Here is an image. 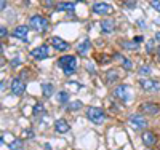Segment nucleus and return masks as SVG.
Segmentation results:
<instances>
[{
  "label": "nucleus",
  "instance_id": "f257e3e1",
  "mask_svg": "<svg viewBox=\"0 0 160 150\" xmlns=\"http://www.w3.org/2000/svg\"><path fill=\"white\" fill-rule=\"evenodd\" d=\"M114 96L117 99H120L123 104H130L133 101V90L128 85H118L114 90Z\"/></svg>",
  "mask_w": 160,
  "mask_h": 150
},
{
  "label": "nucleus",
  "instance_id": "f03ea898",
  "mask_svg": "<svg viewBox=\"0 0 160 150\" xmlns=\"http://www.w3.org/2000/svg\"><path fill=\"white\" fill-rule=\"evenodd\" d=\"M59 67L64 70L66 75H71L75 72V67H77V59L75 56H71V54H68V56H62L59 61H58Z\"/></svg>",
  "mask_w": 160,
  "mask_h": 150
},
{
  "label": "nucleus",
  "instance_id": "7ed1b4c3",
  "mask_svg": "<svg viewBox=\"0 0 160 150\" xmlns=\"http://www.w3.org/2000/svg\"><path fill=\"white\" fill-rule=\"evenodd\" d=\"M87 117L91 123H95V125H102L104 120H106V114L99 107H90L87 110Z\"/></svg>",
  "mask_w": 160,
  "mask_h": 150
},
{
  "label": "nucleus",
  "instance_id": "20e7f679",
  "mask_svg": "<svg viewBox=\"0 0 160 150\" xmlns=\"http://www.w3.org/2000/svg\"><path fill=\"white\" fill-rule=\"evenodd\" d=\"M29 26L32 27V29L38 31V32H42L47 29V26H48V21L47 18H43L42 15H34L31 19H29Z\"/></svg>",
  "mask_w": 160,
  "mask_h": 150
},
{
  "label": "nucleus",
  "instance_id": "39448f33",
  "mask_svg": "<svg viewBox=\"0 0 160 150\" xmlns=\"http://www.w3.org/2000/svg\"><path fill=\"white\" fill-rule=\"evenodd\" d=\"M139 85L144 91H158L160 90V81L152 80V78H141Z\"/></svg>",
  "mask_w": 160,
  "mask_h": 150
},
{
  "label": "nucleus",
  "instance_id": "423d86ee",
  "mask_svg": "<svg viewBox=\"0 0 160 150\" xmlns=\"http://www.w3.org/2000/svg\"><path fill=\"white\" fill-rule=\"evenodd\" d=\"M91 8L96 15H108V13H112L114 10L111 3H106V2H96V3H93Z\"/></svg>",
  "mask_w": 160,
  "mask_h": 150
},
{
  "label": "nucleus",
  "instance_id": "0eeeda50",
  "mask_svg": "<svg viewBox=\"0 0 160 150\" xmlns=\"http://www.w3.org/2000/svg\"><path fill=\"white\" fill-rule=\"evenodd\" d=\"M10 86H11L13 94H16V96H22L24 91H26V85H24V81L21 78H13Z\"/></svg>",
  "mask_w": 160,
  "mask_h": 150
},
{
  "label": "nucleus",
  "instance_id": "6e6552de",
  "mask_svg": "<svg viewBox=\"0 0 160 150\" xmlns=\"http://www.w3.org/2000/svg\"><path fill=\"white\" fill-rule=\"evenodd\" d=\"M141 110L148 115H158L160 114V105L154 102H144L141 104Z\"/></svg>",
  "mask_w": 160,
  "mask_h": 150
},
{
  "label": "nucleus",
  "instance_id": "1a4fd4ad",
  "mask_svg": "<svg viewBox=\"0 0 160 150\" xmlns=\"http://www.w3.org/2000/svg\"><path fill=\"white\" fill-rule=\"evenodd\" d=\"M51 45L56 51H68L69 46H71L68 42H64V40L59 38V37H51Z\"/></svg>",
  "mask_w": 160,
  "mask_h": 150
},
{
  "label": "nucleus",
  "instance_id": "9d476101",
  "mask_svg": "<svg viewBox=\"0 0 160 150\" xmlns=\"http://www.w3.org/2000/svg\"><path fill=\"white\" fill-rule=\"evenodd\" d=\"M31 56L35 58V59H47L48 58V46L47 45H42L38 48H34L31 51Z\"/></svg>",
  "mask_w": 160,
  "mask_h": 150
},
{
  "label": "nucleus",
  "instance_id": "9b49d317",
  "mask_svg": "<svg viewBox=\"0 0 160 150\" xmlns=\"http://www.w3.org/2000/svg\"><path fill=\"white\" fill-rule=\"evenodd\" d=\"M130 123L135 128H139V129L148 128V120H146L142 115H131L130 117Z\"/></svg>",
  "mask_w": 160,
  "mask_h": 150
},
{
  "label": "nucleus",
  "instance_id": "f8f14e48",
  "mask_svg": "<svg viewBox=\"0 0 160 150\" xmlns=\"http://www.w3.org/2000/svg\"><path fill=\"white\" fill-rule=\"evenodd\" d=\"M141 139H142L146 147H154L157 144V138H155V134L152 131H144L142 136H141Z\"/></svg>",
  "mask_w": 160,
  "mask_h": 150
},
{
  "label": "nucleus",
  "instance_id": "ddd939ff",
  "mask_svg": "<svg viewBox=\"0 0 160 150\" xmlns=\"http://www.w3.org/2000/svg\"><path fill=\"white\" fill-rule=\"evenodd\" d=\"M71 129V126H69V123L66 121L64 118H59V120H56V123H55V131L58 133V134H64V133H68Z\"/></svg>",
  "mask_w": 160,
  "mask_h": 150
},
{
  "label": "nucleus",
  "instance_id": "4468645a",
  "mask_svg": "<svg viewBox=\"0 0 160 150\" xmlns=\"http://www.w3.org/2000/svg\"><path fill=\"white\" fill-rule=\"evenodd\" d=\"M28 34H29L28 26H18V27H15V31H13V35H15L16 38H21V40L28 38Z\"/></svg>",
  "mask_w": 160,
  "mask_h": 150
},
{
  "label": "nucleus",
  "instance_id": "2eb2a0df",
  "mask_svg": "<svg viewBox=\"0 0 160 150\" xmlns=\"http://www.w3.org/2000/svg\"><path fill=\"white\" fill-rule=\"evenodd\" d=\"M101 29H102L104 34L111 35V34H114V31H115V22H114L112 19H104V21L101 22Z\"/></svg>",
  "mask_w": 160,
  "mask_h": 150
},
{
  "label": "nucleus",
  "instance_id": "dca6fc26",
  "mask_svg": "<svg viewBox=\"0 0 160 150\" xmlns=\"http://www.w3.org/2000/svg\"><path fill=\"white\" fill-rule=\"evenodd\" d=\"M106 81H108V83H115V81H118V72L115 69L108 70V74H106Z\"/></svg>",
  "mask_w": 160,
  "mask_h": 150
},
{
  "label": "nucleus",
  "instance_id": "f3484780",
  "mask_svg": "<svg viewBox=\"0 0 160 150\" xmlns=\"http://www.w3.org/2000/svg\"><path fill=\"white\" fill-rule=\"evenodd\" d=\"M74 7H75L74 2H61V3H58V10L59 11H72Z\"/></svg>",
  "mask_w": 160,
  "mask_h": 150
},
{
  "label": "nucleus",
  "instance_id": "a211bd4d",
  "mask_svg": "<svg viewBox=\"0 0 160 150\" xmlns=\"http://www.w3.org/2000/svg\"><path fill=\"white\" fill-rule=\"evenodd\" d=\"M42 91H43V96H45V98H50V96H53V91H55V88H53L51 83H42Z\"/></svg>",
  "mask_w": 160,
  "mask_h": 150
},
{
  "label": "nucleus",
  "instance_id": "6ab92c4d",
  "mask_svg": "<svg viewBox=\"0 0 160 150\" xmlns=\"http://www.w3.org/2000/svg\"><path fill=\"white\" fill-rule=\"evenodd\" d=\"M88 50H90V40H88V38H87V40H83V42L77 46V51H78L80 54H85Z\"/></svg>",
  "mask_w": 160,
  "mask_h": 150
},
{
  "label": "nucleus",
  "instance_id": "aec40b11",
  "mask_svg": "<svg viewBox=\"0 0 160 150\" xmlns=\"http://www.w3.org/2000/svg\"><path fill=\"white\" fill-rule=\"evenodd\" d=\"M115 58H117V59H120V61H122V64H123V69L130 70L131 67H133V62H131V61H128V59H127L125 56H122V54H115Z\"/></svg>",
  "mask_w": 160,
  "mask_h": 150
},
{
  "label": "nucleus",
  "instance_id": "412c9836",
  "mask_svg": "<svg viewBox=\"0 0 160 150\" xmlns=\"http://www.w3.org/2000/svg\"><path fill=\"white\" fill-rule=\"evenodd\" d=\"M82 102L80 101H74V102H69L68 104V110H71V112H75V110H78V109H82Z\"/></svg>",
  "mask_w": 160,
  "mask_h": 150
},
{
  "label": "nucleus",
  "instance_id": "4be33fe9",
  "mask_svg": "<svg viewBox=\"0 0 160 150\" xmlns=\"http://www.w3.org/2000/svg\"><path fill=\"white\" fill-rule=\"evenodd\" d=\"M138 74H139L141 77L144 75V78H148V77L151 75V67H149V65H142V67H139Z\"/></svg>",
  "mask_w": 160,
  "mask_h": 150
},
{
  "label": "nucleus",
  "instance_id": "5701e85b",
  "mask_svg": "<svg viewBox=\"0 0 160 150\" xmlns=\"http://www.w3.org/2000/svg\"><path fill=\"white\" fill-rule=\"evenodd\" d=\"M58 101H59L61 104H68V101H69V94L66 93V91H59V93H58Z\"/></svg>",
  "mask_w": 160,
  "mask_h": 150
},
{
  "label": "nucleus",
  "instance_id": "b1692460",
  "mask_svg": "<svg viewBox=\"0 0 160 150\" xmlns=\"http://www.w3.org/2000/svg\"><path fill=\"white\" fill-rule=\"evenodd\" d=\"M10 150H22V142L21 139H15L10 144Z\"/></svg>",
  "mask_w": 160,
  "mask_h": 150
},
{
  "label": "nucleus",
  "instance_id": "393cba45",
  "mask_svg": "<svg viewBox=\"0 0 160 150\" xmlns=\"http://www.w3.org/2000/svg\"><path fill=\"white\" fill-rule=\"evenodd\" d=\"M123 48H127V50H136L138 45H135L133 42H123Z\"/></svg>",
  "mask_w": 160,
  "mask_h": 150
},
{
  "label": "nucleus",
  "instance_id": "a878e982",
  "mask_svg": "<svg viewBox=\"0 0 160 150\" xmlns=\"http://www.w3.org/2000/svg\"><path fill=\"white\" fill-rule=\"evenodd\" d=\"M151 5H152V8H154V10L160 11V2H155V0H152V2H151Z\"/></svg>",
  "mask_w": 160,
  "mask_h": 150
},
{
  "label": "nucleus",
  "instance_id": "bb28decb",
  "mask_svg": "<svg viewBox=\"0 0 160 150\" xmlns=\"http://www.w3.org/2000/svg\"><path fill=\"white\" fill-rule=\"evenodd\" d=\"M8 35V31H7V27H2V29H0V37H7Z\"/></svg>",
  "mask_w": 160,
  "mask_h": 150
},
{
  "label": "nucleus",
  "instance_id": "cd10ccee",
  "mask_svg": "<svg viewBox=\"0 0 160 150\" xmlns=\"http://www.w3.org/2000/svg\"><path fill=\"white\" fill-rule=\"evenodd\" d=\"M154 50V40H149V42H148V51L151 53Z\"/></svg>",
  "mask_w": 160,
  "mask_h": 150
},
{
  "label": "nucleus",
  "instance_id": "c85d7f7f",
  "mask_svg": "<svg viewBox=\"0 0 160 150\" xmlns=\"http://www.w3.org/2000/svg\"><path fill=\"white\" fill-rule=\"evenodd\" d=\"M40 112L43 114V105H40V104H38V105H35V114H40Z\"/></svg>",
  "mask_w": 160,
  "mask_h": 150
},
{
  "label": "nucleus",
  "instance_id": "c756f323",
  "mask_svg": "<svg viewBox=\"0 0 160 150\" xmlns=\"http://www.w3.org/2000/svg\"><path fill=\"white\" fill-rule=\"evenodd\" d=\"M125 7L127 8H135L136 7V2H125Z\"/></svg>",
  "mask_w": 160,
  "mask_h": 150
},
{
  "label": "nucleus",
  "instance_id": "7c9ffc66",
  "mask_svg": "<svg viewBox=\"0 0 160 150\" xmlns=\"http://www.w3.org/2000/svg\"><path fill=\"white\" fill-rule=\"evenodd\" d=\"M24 138H34V133L32 131H24Z\"/></svg>",
  "mask_w": 160,
  "mask_h": 150
},
{
  "label": "nucleus",
  "instance_id": "2f4dec72",
  "mask_svg": "<svg viewBox=\"0 0 160 150\" xmlns=\"http://www.w3.org/2000/svg\"><path fill=\"white\" fill-rule=\"evenodd\" d=\"M19 64H21V59H19V58H16V59L11 61V65H19Z\"/></svg>",
  "mask_w": 160,
  "mask_h": 150
},
{
  "label": "nucleus",
  "instance_id": "473e14b6",
  "mask_svg": "<svg viewBox=\"0 0 160 150\" xmlns=\"http://www.w3.org/2000/svg\"><path fill=\"white\" fill-rule=\"evenodd\" d=\"M0 8H2V10L7 8V2H5V0H2V2H0Z\"/></svg>",
  "mask_w": 160,
  "mask_h": 150
},
{
  "label": "nucleus",
  "instance_id": "72a5a7b5",
  "mask_svg": "<svg viewBox=\"0 0 160 150\" xmlns=\"http://www.w3.org/2000/svg\"><path fill=\"white\" fill-rule=\"evenodd\" d=\"M155 40H158V42H160V32H157V34H155Z\"/></svg>",
  "mask_w": 160,
  "mask_h": 150
},
{
  "label": "nucleus",
  "instance_id": "f704fd0d",
  "mask_svg": "<svg viewBox=\"0 0 160 150\" xmlns=\"http://www.w3.org/2000/svg\"><path fill=\"white\" fill-rule=\"evenodd\" d=\"M157 53H158V58H160V46L157 48Z\"/></svg>",
  "mask_w": 160,
  "mask_h": 150
}]
</instances>
